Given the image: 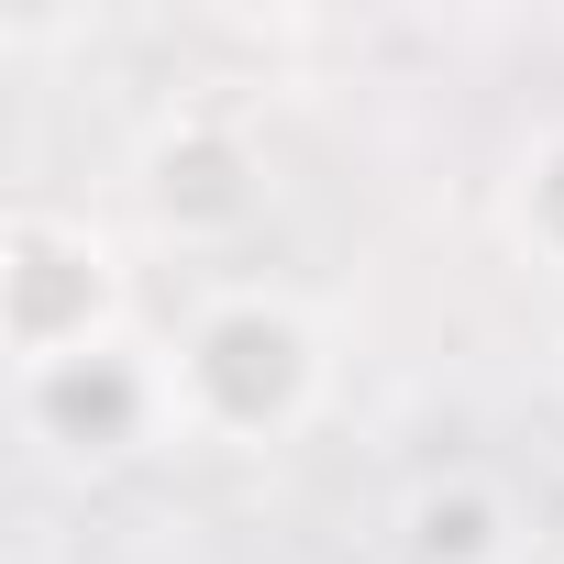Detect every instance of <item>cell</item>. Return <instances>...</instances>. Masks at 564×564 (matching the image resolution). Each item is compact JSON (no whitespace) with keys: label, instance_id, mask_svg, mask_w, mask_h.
I'll return each mask as SVG.
<instances>
[{"label":"cell","instance_id":"4","mask_svg":"<svg viewBox=\"0 0 564 564\" xmlns=\"http://www.w3.org/2000/svg\"><path fill=\"white\" fill-rule=\"evenodd\" d=\"M133 210L155 243L177 254H210L232 232H254L265 210V155L232 111H166L144 144H133Z\"/></svg>","mask_w":564,"mask_h":564},{"label":"cell","instance_id":"6","mask_svg":"<svg viewBox=\"0 0 564 564\" xmlns=\"http://www.w3.org/2000/svg\"><path fill=\"white\" fill-rule=\"evenodd\" d=\"M498 232L531 276H564V122H542L498 177Z\"/></svg>","mask_w":564,"mask_h":564},{"label":"cell","instance_id":"1","mask_svg":"<svg viewBox=\"0 0 564 564\" xmlns=\"http://www.w3.org/2000/svg\"><path fill=\"white\" fill-rule=\"evenodd\" d=\"M166 388H177V443H210V454H276L300 443L333 399V333L311 322V300L265 289H210L177 344H166Z\"/></svg>","mask_w":564,"mask_h":564},{"label":"cell","instance_id":"3","mask_svg":"<svg viewBox=\"0 0 564 564\" xmlns=\"http://www.w3.org/2000/svg\"><path fill=\"white\" fill-rule=\"evenodd\" d=\"M23 399V432L56 454V465H133L155 443H177V388H166V344L122 333L100 355H67L45 377H12Z\"/></svg>","mask_w":564,"mask_h":564},{"label":"cell","instance_id":"2","mask_svg":"<svg viewBox=\"0 0 564 564\" xmlns=\"http://www.w3.org/2000/svg\"><path fill=\"white\" fill-rule=\"evenodd\" d=\"M133 333V265L89 210L23 199L0 221V366L45 377L67 355H100Z\"/></svg>","mask_w":564,"mask_h":564},{"label":"cell","instance_id":"5","mask_svg":"<svg viewBox=\"0 0 564 564\" xmlns=\"http://www.w3.org/2000/svg\"><path fill=\"white\" fill-rule=\"evenodd\" d=\"M520 553V498L487 465H443L399 498V564H509Z\"/></svg>","mask_w":564,"mask_h":564}]
</instances>
